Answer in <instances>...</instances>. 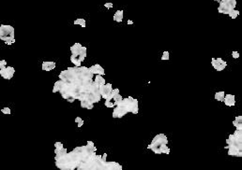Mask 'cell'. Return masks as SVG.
Masks as SVG:
<instances>
[{
	"label": "cell",
	"instance_id": "6da1fadb",
	"mask_svg": "<svg viewBox=\"0 0 242 170\" xmlns=\"http://www.w3.org/2000/svg\"><path fill=\"white\" fill-rule=\"evenodd\" d=\"M93 73L88 67H74L63 70L59 74L62 86L61 96L69 103L75 100L95 104L100 101V86L93 81Z\"/></svg>",
	"mask_w": 242,
	"mask_h": 170
},
{
	"label": "cell",
	"instance_id": "7a4b0ae2",
	"mask_svg": "<svg viewBox=\"0 0 242 170\" xmlns=\"http://www.w3.org/2000/svg\"><path fill=\"white\" fill-rule=\"evenodd\" d=\"M95 146L76 147L60 158L55 160V166L61 170H121L122 166L116 162H106L97 155Z\"/></svg>",
	"mask_w": 242,
	"mask_h": 170
},
{
	"label": "cell",
	"instance_id": "3957f363",
	"mask_svg": "<svg viewBox=\"0 0 242 170\" xmlns=\"http://www.w3.org/2000/svg\"><path fill=\"white\" fill-rule=\"evenodd\" d=\"M139 111L138 100L129 96L121 100L118 105H117L113 112V118H122L128 112L137 114Z\"/></svg>",
	"mask_w": 242,
	"mask_h": 170
},
{
	"label": "cell",
	"instance_id": "277c9868",
	"mask_svg": "<svg viewBox=\"0 0 242 170\" xmlns=\"http://www.w3.org/2000/svg\"><path fill=\"white\" fill-rule=\"evenodd\" d=\"M228 149V154L233 157H241L242 156V136H237L235 135H230L226 140Z\"/></svg>",
	"mask_w": 242,
	"mask_h": 170
},
{
	"label": "cell",
	"instance_id": "5b68a950",
	"mask_svg": "<svg viewBox=\"0 0 242 170\" xmlns=\"http://www.w3.org/2000/svg\"><path fill=\"white\" fill-rule=\"evenodd\" d=\"M0 39L7 45H11L15 42L14 38V28L11 25L1 24L0 26Z\"/></svg>",
	"mask_w": 242,
	"mask_h": 170
},
{
	"label": "cell",
	"instance_id": "8992f818",
	"mask_svg": "<svg viewBox=\"0 0 242 170\" xmlns=\"http://www.w3.org/2000/svg\"><path fill=\"white\" fill-rule=\"evenodd\" d=\"M167 143H168V139H167L166 136H165L164 134H159L154 137L151 144L148 146V148L152 149L157 154H162L161 153V147L163 145V144H167Z\"/></svg>",
	"mask_w": 242,
	"mask_h": 170
},
{
	"label": "cell",
	"instance_id": "52a82bcc",
	"mask_svg": "<svg viewBox=\"0 0 242 170\" xmlns=\"http://www.w3.org/2000/svg\"><path fill=\"white\" fill-rule=\"evenodd\" d=\"M237 6V0H221L218 11L221 14H229Z\"/></svg>",
	"mask_w": 242,
	"mask_h": 170
},
{
	"label": "cell",
	"instance_id": "ba28073f",
	"mask_svg": "<svg viewBox=\"0 0 242 170\" xmlns=\"http://www.w3.org/2000/svg\"><path fill=\"white\" fill-rule=\"evenodd\" d=\"M112 91H113V86L111 83H105L103 85H101V86H100V93L101 95V97L104 98L105 100L110 96V95L112 94Z\"/></svg>",
	"mask_w": 242,
	"mask_h": 170
},
{
	"label": "cell",
	"instance_id": "9c48e42d",
	"mask_svg": "<svg viewBox=\"0 0 242 170\" xmlns=\"http://www.w3.org/2000/svg\"><path fill=\"white\" fill-rule=\"evenodd\" d=\"M211 64H212V67L217 70V71H222L225 67H226V62L222 60L221 58H212V60H211Z\"/></svg>",
	"mask_w": 242,
	"mask_h": 170
},
{
	"label": "cell",
	"instance_id": "30bf717a",
	"mask_svg": "<svg viewBox=\"0 0 242 170\" xmlns=\"http://www.w3.org/2000/svg\"><path fill=\"white\" fill-rule=\"evenodd\" d=\"M15 73V69L12 67H7L4 69H0V75L5 80H10Z\"/></svg>",
	"mask_w": 242,
	"mask_h": 170
},
{
	"label": "cell",
	"instance_id": "8fae6325",
	"mask_svg": "<svg viewBox=\"0 0 242 170\" xmlns=\"http://www.w3.org/2000/svg\"><path fill=\"white\" fill-rule=\"evenodd\" d=\"M89 69H90V71L92 72L93 74H96V75H104L105 74V72H104V69H103V67H101V65H100V64H94V65H92L91 67H89Z\"/></svg>",
	"mask_w": 242,
	"mask_h": 170
},
{
	"label": "cell",
	"instance_id": "7c38bea8",
	"mask_svg": "<svg viewBox=\"0 0 242 170\" xmlns=\"http://www.w3.org/2000/svg\"><path fill=\"white\" fill-rule=\"evenodd\" d=\"M224 104L226 105V106H228V107L235 106V95H226L224 96Z\"/></svg>",
	"mask_w": 242,
	"mask_h": 170
},
{
	"label": "cell",
	"instance_id": "4fadbf2b",
	"mask_svg": "<svg viewBox=\"0 0 242 170\" xmlns=\"http://www.w3.org/2000/svg\"><path fill=\"white\" fill-rule=\"evenodd\" d=\"M55 67V62H43L41 68L44 71H51Z\"/></svg>",
	"mask_w": 242,
	"mask_h": 170
},
{
	"label": "cell",
	"instance_id": "5bb4252c",
	"mask_svg": "<svg viewBox=\"0 0 242 170\" xmlns=\"http://www.w3.org/2000/svg\"><path fill=\"white\" fill-rule=\"evenodd\" d=\"M83 48V46L80 44V43H75L73 44L72 47H71V51H72V54H75V55H79L80 51Z\"/></svg>",
	"mask_w": 242,
	"mask_h": 170
},
{
	"label": "cell",
	"instance_id": "9a60e30c",
	"mask_svg": "<svg viewBox=\"0 0 242 170\" xmlns=\"http://www.w3.org/2000/svg\"><path fill=\"white\" fill-rule=\"evenodd\" d=\"M67 152H68V150H67V149H65V148H62V149H57V148H55V160L60 158V157H62L63 155H65Z\"/></svg>",
	"mask_w": 242,
	"mask_h": 170
},
{
	"label": "cell",
	"instance_id": "2e32d148",
	"mask_svg": "<svg viewBox=\"0 0 242 170\" xmlns=\"http://www.w3.org/2000/svg\"><path fill=\"white\" fill-rule=\"evenodd\" d=\"M234 126L238 129V130H242V116H238L235 117V121L233 122Z\"/></svg>",
	"mask_w": 242,
	"mask_h": 170
},
{
	"label": "cell",
	"instance_id": "e0dca14e",
	"mask_svg": "<svg viewBox=\"0 0 242 170\" xmlns=\"http://www.w3.org/2000/svg\"><path fill=\"white\" fill-rule=\"evenodd\" d=\"M71 62L75 65V67H81L82 61L80 60V58H79L78 55L72 54V56H71Z\"/></svg>",
	"mask_w": 242,
	"mask_h": 170
},
{
	"label": "cell",
	"instance_id": "ac0fdd59",
	"mask_svg": "<svg viewBox=\"0 0 242 170\" xmlns=\"http://www.w3.org/2000/svg\"><path fill=\"white\" fill-rule=\"evenodd\" d=\"M114 20L117 23H121L123 20V10H117L114 15Z\"/></svg>",
	"mask_w": 242,
	"mask_h": 170
},
{
	"label": "cell",
	"instance_id": "d6986e66",
	"mask_svg": "<svg viewBox=\"0 0 242 170\" xmlns=\"http://www.w3.org/2000/svg\"><path fill=\"white\" fill-rule=\"evenodd\" d=\"M95 82H96L99 86H101V85H103V84H105L106 83V81H105V80L104 78H103V76L101 75H96V77H95Z\"/></svg>",
	"mask_w": 242,
	"mask_h": 170
},
{
	"label": "cell",
	"instance_id": "ffe728a7",
	"mask_svg": "<svg viewBox=\"0 0 242 170\" xmlns=\"http://www.w3.org/2000/svg\"><path fill=\"white\" fill-rule=\"evenodd\" d=\"M224 96H225V93L224 92H218V93L215 94V99L217 101H220V102H224Z\"/></svg>",
	"mask_w": 242,
	"mask_h": 170
},
{
	"label": "cell",
	"instance_id": "44dd1931",
	"mask_svg": "<svg viewBox=\"0 0 242 170\" xmlns=\"http://www.w3.org/2000/svg\"><path fill=\"white\" fill-rule=\"evenodd\" d=\"M61 86H62V81L59 78V81H57L55 85H54V88H53V93H57V92H59L60 89H61Z\"/></svg>",
	"mask_w": 242,
	"mask_h": 170
},
{
	"label": "cell",
	"instance_id": "7402d4cb",
	"mask_svg": "<svg viewBox=\"0 0 242 170\" xmlns=\"http://www.w3.org/2000/svg\"><path fill=\"white\" fill-rule=\"evenodd\" d=\"M79 58H80V60L83 62L86 59V47H83L81 51H80V53H79Z\"/></svg>",
	"mask_w": 242,
	"mask_h": 170
},
{
	"label": "cell",
	"instance_id": "603a6c76",
	"mask_svg": "<svg viewBox=\"0 0 242 170\" xmlns=\"http://www.w3.org/2000/svg\"><path fill=\"white\" fill-rule=\"evenodd\" d=\"M81 108H86V109H92L94 108V104L88 103V102H81Z\"/></svg>",
	"mask_w": 242,
	"mask_h": 170
},
{
	"label": "cell",
	"instance_id": "cb8c5ba5",
	"mask_svg": "<svg viewBox=\"0 0 242 170\" xmlns=\"http://www.w3.org/2000/svg\"><path fill=\"white\" fill-rule=\"evenodd\" d=\"M75 25H81L82 27H86V20L85 19H76L74 21Z\"/></svg>",
	"mask_w": 242,
	"mask_h": 170
},
{
	"label": "cell",
	"instance_id": "d4e9b609",
	"mask_svg": "<svg viewBox=\"0 0 242 170\" xmlns=\"http://www.w3.org/2000/svg\"><path fill=\"white\" fill-rule=\"evenodd\" d=\"M228 15L230 16V18H232V19H235V18H237L239 15V11L237 10H233L230 13H229Z\"/></svg>",
	"mask_w": 242,
	"mask_h": 170
},
{
	"label": "cell",
	"instance_id": "484cf974",
	"mask_svg": "<svg viewBox=\"0 0 242 170\" xmlns=\"http://www.w3.org/2000/svg\"><path fill=\"white\" fill-rule=\"evenodd\" d=\"M122 99H123L122 96H121L119 94H118V95H117L116 96L114 97V106H117V105H118V103H119L121 100H122Z\"/></svg>",
	"mask_w": 242,
	"mask_h": 170
},
{
	"label": "cell",
	"instance_id": "4316f807",
	"mask_svg": "<svg viewBox=\"0 0 242 170\" xmlns=\"http://www.w3.org/2000/svg\"><path fill=\"white\" fill-rule=\"evenodd\" d=\"M75 122L78 124V127H82V125L83 124H84V120L82 119V118H80V117H76L75 118Z\"/></svg>",
	"mask_w": 242,
	"mask_h": 170
},
{
	"label": "cell",
	"instance_id": "83f0119b",
	"mask_svg": "<svg viewBox=\"0 0 242 170\" xmlns=\"http://www.w3.org/2000/svg\"><path fill=\"white\" fill-rule=\"evenodd\" d=\"M169 51H163V53H162V60H169Z\"/></svg>",
	"mask_w": 242,
	"mask_h": 170
},
{
	"label": "cell",
	"instance_id": "f1b7e54d",
	"mask_svg": "<svg viewBox=\"0 0 242 170\" xmlns=\"http://www.w3.org/2000/svg\"><path fill=\"white\" fill-rule=\"evenodd\" d=\"M8 65H7V62H6V60H1L0 61V69H4L7 67Z\"/></svg>",
	"mask_w": 242,
	"mask_h": 170
},
{
	"label": "cell",
	"instance_id": "f546056e",
	"mask_svg": "<svg viewBox=\"0 0 242 170\" xmlns=\"http://www.w3.org/2000/svg\"><path fill=\"white\" fill-rule=\"evenodd\" d=\"M104 105L106 106V108H114V103H112L111 101H107V100H105V103H104Z\"/></svg>",
	"mask_w": 242,
	"mask_h": 170
},
{
	"label": "cell",
	"instance_id": "4dcf8cb0",
	"mask_svg": "<svg viewBox=\"0 0 242 170\" xmlns=\"http://www.w3.org/2000/svg\"><path fill=\"white\" fill-rule=\"evenodd\" d=\"M1 112L4 114H10V109L9 108H4L1 109Z\"/></svg>",
	"mask_w": 242,
	"mask_h": 170
},
{
	"label": "cell",
	"instance_id": "1f68e13d",
	"mask_svg": "<svg viewBox=\"0 0 242 170\" xmlns=\"http://www.w3.org/2000/svg\"><path fill=\"white\" fill-rule=\"evenodd\" d=\"M232 56H233L234 59H238V58H239V53H238V51H234L232 52Z\"/></svg>",
	"mask_w": 242,
	"mask_h": 170
},
{
	"label": "cell",
	"instance_id": "d6a6232c",
	"mask_svg": "<svg viewBox=\"0 0 242 170\" xmlns=\"http://www.w3.org/2000/svg\"><path fill=\"white\" fill-rule=\"evenodd\" d=\"M55 148L62 149V148H63V144H62L61 142H55Z\"/></svg>",
	"mask_w": 242,
	"mask_h": 170
},
{
	"label": "cell",
	"instance_id": "836d02e7",
	"mask_svg": "<svg viewBox=\"0 0 242 170\" xmlns=\"http://www.w3.org/2000/svg\"><path fill=\"white\" fill-rule=\"evenodd\" d=\"M105 8L106 9H112L113 7H114V5H113V3H105Z\"/></svg>",
	"mask_w": 242,
	"mask_h": 170
},
{
	"label": "cell",
	"instance_id": "e575fe53",
	"mask_svg": "<svg viewBox=\"0 0 242 170\" xmlns=\"http://www.w3.org/2000/svg\"><path fill=\"white\" fill-rule=\"evenodd\" d=\"M86 144H87V145H89V146H94V143H93V141H91V140H88V141L86 142Z\"/></svg>",
	"mask_w": 242,
	"mask_h": 170
},
{
	"label": "cell",
	"instance_id": "d590c367",
	"mask_svg": "<svg viewBox=\"0 0 242 170\" xmlns=\"http://www.w3.org/2000/svg\"><path fill=\"white\" fill-rule=\"evenodd\" d=\"M101 158H103V161H106V158H107V154L106 153H104L103 156H101Z\"/></svg>",
	"mask_w": 242,
	"mask_h": 170
},
{
	"label": "cell",
	"instance_id": "8d00e7d4",
	"mask_svg": "<svg viewBox=\"0 0 242 170\" xmlns=\"http://www.w3.org/2000/svg\"><path fill=\"white\" fill-rule=\"evenodd\" d=\"M132 23H133V22L131 21V20H129V21H128V24H132Z\"/></svg>",
	"mask_w": 242,
	"mask_h": 170
},
{
	"label": "cell",
	"instance_id": "74e56055",
	"mask_svg": "<svg viewBox=\"0 0 242 170\" xmlns=\"http://www.w3.org/2000/svg\"><path fill=\"white\" fill-rule=\"evenodd\" d=\"M214 1H216V2H220L221 0H214Z\"/></svg>",
	"mask_w": 242,
	"mask_h": 170
}]
</instances>
